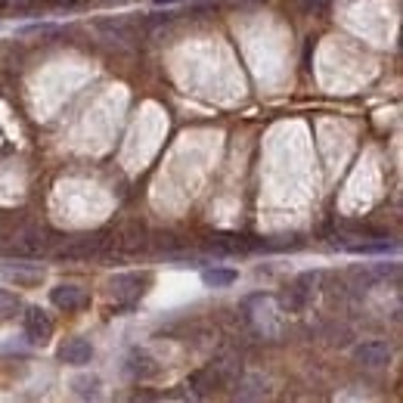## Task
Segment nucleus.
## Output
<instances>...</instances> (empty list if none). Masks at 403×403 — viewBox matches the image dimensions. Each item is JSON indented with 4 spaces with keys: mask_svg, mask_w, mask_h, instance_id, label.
Here are the masks:
<instances>
[{
    "mask_svg": "<svg viewBox=\"0 0 403 403\" xmlns=\"http://www.w3.org/2000/svg\"><path fill=\"white\" fill-rule=\"evenodd\" d=\"M354 360H357V363H363V366H370V370L388 366V360H391V345H388V341H379V338L363 341V345L354 348Z\"/></svg>",
    "mask_w": 403,
    "mask_h": 403,
    "instance_id": "1",
    "label": "nucleus"
},
{
    "mask_svg": "<svg viewBox=\"0 0 403 403\" xmlns=\"http://www.w3.org/2000/svg\"><path fill=\"white\" fill-rule=\"evenodd\" d=\"M25 332H28V338L34 345H47L50 335H53V320H50V313L41 311V307H28V311H25Z\"/></svg>",
    "mask_w": 403,
    "mask_h": 403,
    "instance_id": "2",
    "label": "nucleus"
},
{
    "mask_svg": "<svg viewBox=\"0 0 403 403\" xmlns=\"http://www.w3.org/2000/svg\"><path fill=\"white\" fill-rule=\"evenodd\" d=\"M50 301H53V307H59V311L72 313V311H81V307H87V291H84L81 286H56L50 289Z\"/></svg>",
    "mask_w": 403,
    "mask_h": 403,
    "instance_id": "3",
    "label": "nucleus"
},
{
    "mask_svg": "<svg viewBox=\"0 0 403 403\" xmlns=\"http://www.w3.org/2000/svg\"><path fill=\"white\" fill-rule=\"evenodd\" d=\"M146 236H149L146 224L131 220V224H124L115 233V248H118V252H140V248H146Z\"/></svg>",
    "mask_w": 403,
    "mask_h": 403,
    "instance_id": "4",
    "label": "nucleus"
},
{
    "mask_svg": "<svg viewBox=\"0 0 403 403\" xmlns=\"http://www.w3.org/2000/svg\"><path fill=\"white\" fill-rule=\"evenodd\" d=\"M143 291V279L136 276V273H122V276H115L109 282V295L115 298V301H136Z\"/></svg>",
    "mask_w": 403,
    "mask_h": 403,
    "instance_id": "5",
    "label": "nucleus"
},
{
    "mask_svg": "<svg viewBox=\"0 0 403 403\" xmlns=\"http://www.w3.org/2000/svg\"><path fill=\"white\" fill-rule=\"evenodd\" d=\"M59 360L68 366H87L90 360H93V348H90V341L87 338H72V341H65L63 350H59Z\"/></svg>",
    "mask_w": 403,
    "mask_h": 403,
    "instance_id": "6",
    "label": "nucleus"
},
{
    "mask_svg": "<svg viewBox=\"0 0 403 403\" xmlns=\"http://www.w3.org/2000/svg\"><path fill=\"white\" fill-rule=\"evenodd\" d=\"M102 245L100 236H81V239H72L63 252H59V258H90L93 252Z\"/></svg>",
    "mask_w": 403,
    "mask_h": 403,
    "instance_id": "7",
    "label": "nucleus"
},
{
    "mask_svg": "<svg viewBox=\"0 0 403 403\" xmlns=\"http://www.w3.org/2000/svg\"><path fill=\"white\" fill-rule=\"evenodd\" d=\"M236 279H239V273L230 270V267H208V270H202V282L208 289H227V286H233Z\"/></svg>",
    "mask_w": 403,
    "mask_h": 403,
    "instance_id": "8",
    "label": "nucleus"
},
{
    "mask_svg": "<svg viewBox=\"0 0 403 403\" xmlns=\"http://www.w3.org/2000/svg\"><path fill=\"white\" fill-rule=\"evenodd\" d=\"M4 276L6 279H13V282H19V286H34V282H41V276H44V270L41 267H31V270H25L19 267V264H4Z\"/></svg>",
    "mask_w": 403,
    "mask_h": 403,
    "instance_id": "9",
    "label": "nucleus"
},
{
    "mask_svg": "<svg viewBox=\"0 0 403 403\" xmlns=\"http://www.w3.org/2000/svg\"><path fill=\"white\" fill-rule=\"evenodd\" d=\"M127 370H131L136 379H152L158 370L152 366V357L149 354H143V350H134L131 360H127Z\"/></svg>",
    "mask_w": 403,
    "mask_h": 403,
    "instance_id": "10",
    "label": "nucleus"
},
{
    "mask_svg": "<svg viewBox=\"0 0 403 403\" xmlns=\"http://www.w3.org/2000/svg\"><path fill=\"white\" fill-rule=\"evenodd\" d=\"M19 311H22L19 295H13V291L0 289V323H10V320H16V313H19Z\"/></svg>",
    "mask_w": 403,
    "mask_h": 403,
    "instance_id": "11",
    "label": "nucleus"
},
{
    "mask_svg": "<svg viewBox=\"0 0 403 403\" xmlns=\"http://www.w3.org/2000/svg\"><path fill=\"white\" fill-rule=\"evenodd\" d=\"M0 6H4V10H16V13H22V10H31L34 6V0H0Z\"/></svg>",
    "mask_w": 403,
    "mask_h": 403,
    "instance_id": "12",
    "label": "nucleus"
},
{
    "mask_svg": "<svg viewBox=\"0 0 403 403\" xmlns=\"http://www.w3.org/2000/svg\"><path fill=\"white\" fill-rule=\"evenodd\" d=\"M326 4H329V0H304L307 10H326Z\"/></svg>",
    "mask_w": 403,
    "mask_h": 403,
    "instance_id": "13",
    "label": "nucleus"
}]
</instances>
